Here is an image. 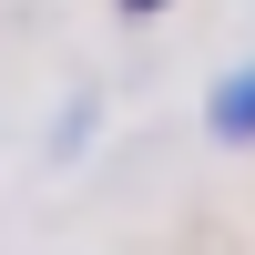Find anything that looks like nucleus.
Here are the masks:
<instances>
[{
	"instance_id": "1",
	"label": "nucleus",
	"mask_w": 255,
	"mask_h": 255,
	"mask_svg": "<svg viewBox=\"0 0 255 255\" xmlns=\"http://www.w3.org/2000/svg\"><path fill=\"white\" fill-rule=\"evenodd\" d=\"M204 123H215V143H255V61L215 82V102H204Z\"/></svg>"
},
{
	"instance_id": "2",
	"label": "nucleus",
	"mask_w": 255,
	"mask_h": 255,
	"mask_svg": "<svg viewBox=\"0 0 255 255\" xmlns=\"http://www.w3.org/2000/svg\"><path fill=\"white\" fill-rule=\"evenodd\" d=\"M123 10H153V0H123Z\"/></svg>"
}]
</instances>
